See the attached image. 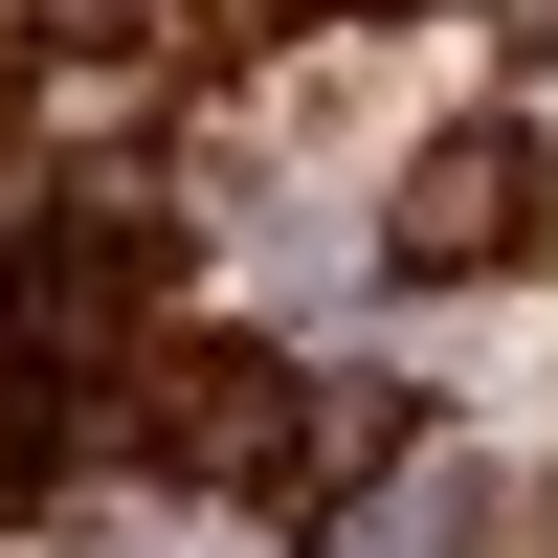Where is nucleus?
Listing matches in <instances>:
<instances>
[{
  "label": "nucleus",
  "mask_w": 558,
  "mask_h": 558,
  "mask_svg": "<svg viewBox=\"0 0 558 558\" xmlns=\"http://www.w3.org/2000/svg\"><path fill=\"white\" fill-rule=\"evenodd\" d=\"M134 291H157V179H112L89 223H45L23 268H0V380H45V357H112Z\"/></svg>",
  "instance_id": "nucleus-1"
},
{
  "label": "nucleus",
  "mask_w": 558,
  "mask_h": 558,
  "mask_svg": "<svg viewBox=\"0 0 558 558\" xmlns=\"http://www.w3.org/2000/svg\"><path fill=\"white\" fill-rule=\"evenodd\" d=\"M291 425H313V380H291V357H246V336H202V357L134 380V447H157L179 492H291Z\"/></svg>",
  "instance_id": "nucleus-2"
},
{
  "label": "nucleus",
  "mask_w": 558,
  "mask_h": 558,
  "mask_svg": "<svg viewBox=\"0 0 558 558\" xmlns=\"http://www.w3.org/2000/svg\"><path fill=\"white\" fill-rule=\"evenodd\" d=\"M380 246L425 268H492V246H536V134H425V157H402V202H380Z\"/></svg>",
  "instance_id": "nucleus-3"
},
{
  "label": "nucleus",
  "mask_w": 558,
  "mask_h": 558,
  "mask_svg": "<svg viewBox=\"0 0 558 558\" xmlns=\"http://www.w3.org/2000/svg\"><path fill=\"white\" fill-rule=\"evenodd\" d=\"M268 23H313V0H202V45H268Z\"/></svg>",
  "instance_id": "nucleus-4"
},
{
  "label": "nucleus",
  "mask_w": 558,
  "mask_h": 558,
  "mask_svg": "<svg viewBox=\"0 0 558 558\" xmlns=\"http://www.w3.org/2000/svg\"><path fill=\"white\" fill-rule=\"evenodd\" d=\"M0 447H23V380H0ZM0 492H23V470H0Z\"/></svg>",
  "instance_id": "nucleus-5"
}]
</instances>
